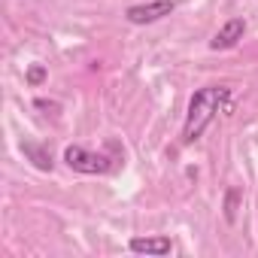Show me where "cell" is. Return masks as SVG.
Segmentation results:
<instances>
[{
  "label": "cell",
  "instance_id": "cell-7",
  "mask_svg": "<svg viewBox=\"0 0 258 258\" xmlns=\"http://www.w3.org/2000/svg\"><path fill=\"white\" fill-rule=\"evenodd\" d=\"M237 201H240V191H237V188H231V191H228V198H225V219H228V222H234V219H237Z\"/></svg>",
  "mask_w": 258,
  "mask_h": 258
},
{
  "label": "cell",
  "instance_id": "cell-2",
  "mask_svg": "<svg viewBox=\"0 0 258 258\" xmlns=\"http://www.w3.org/2000/svg\"><path fill=\"white\" fill-rule=\"evenodd\" d=\"M64 161H67V167L76 170V173H106V170L112 167V161H109L106 155H94V152H88L85 146H67V149H64Z\"/></svg>",
  "mask_w": 258,
  "mask_h": 258
},
{
  "label": "cell",
  "instance_id": "cell-6",
  "mask_svg": "<svg viewBox=\"0 0 258 258\" xmlns=\"http://www.w3.org/2000/svg\"><path fill=\"white\" fill-rule=\"evenodd\" d=\"M22 152H25V158L37 167V170H52L55 167V161H52V155H49V149H43L40 143H34V140H25L22 143Z\"/></svg>",
  "mask_w": 258,
  "mask_h": 258
},
{
  "label": "cell",
  "instance_id": "cell-5",
  "mask_svg": "<svg viewBox=\"0 0 258 258\" xmlns=\"http://www.w3.org/2000/svg\"><path fill=\"white\" fill-rule=\"evenodd\" d=\"M127 249L137 252V255H155V258H161V255H170L173 243H170V237H131Z\"/></svg>",
  "mask_w": 258,
  "mask_h": 258
},
{
  "label": "cell",
  "instance_id": "cell-8",
  "mask_svg": "<svg viewBox=\"0 0 258 258\" xmlns=\"http://www.w3.org/2000/svg\"><path fill=\"white\" fill-rule=\"evenodd\" d=\"M43 79H46V67H43V64H34V67L28 70V82H31V85H40Z\"/></svg>",
  "mask_w": 258,
  "mask_h": 258
},
{
  "label": "cell",
  "instance_id": "cell-1",
  "mask_svg": "<svg viewBox=\"0 0 258 258\" xmlns=\"http://www.w3.org/2000/svg\"><path fill=\"white\" fill-rule=\"evenodd\" d=\"M231 100V88L228 85H207L198 88L188 100V112H185V124H182V143L191 146L195 140H201V134L213 124V118L219 115V109Z\"/></svg>",
  "mask_w": 258,
  "mask_h": 258
},
{
  "label": "cell",
  "instance_id": "cell-3",
  "mask_svg": "<svg viewBox=\"0 0 258 258\" xmlns=\"http://www.w3.org/2000/svg\"><path fill=\"white\" fill-rule=\"evenodd\" d=\"M176 10L173 0H149V4H137V7H127L124 19L131 25H152V22H161L164 16H170Z\"/></svg>",
  "mask_w": 258,
  "mask_h": 258
},
{
  "label": "cell",
  "instance_id": "cell-4",
  "mask_svg": "<svg viewBox=\"0 0 258 258\" xmlns=\"http://www.w3.org/2000/svg\"><path fill=\"white\" fill-rule=\"evenodd\" d=\"M243 34H246V22H243V19H228V22L216 31V37L210 40V49H213V52L234 49V46L243 40Z\"/></svg>",
  "mask_w": 258,
  "mask_h": 258
}]
</instances>
